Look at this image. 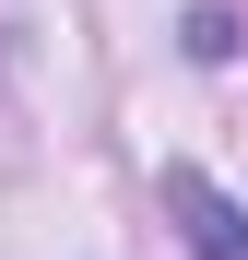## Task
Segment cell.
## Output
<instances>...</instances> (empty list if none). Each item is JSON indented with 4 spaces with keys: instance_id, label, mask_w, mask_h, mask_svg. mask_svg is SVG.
Here are the masks:
<instances>
[{
    "instance_id": "1",
    "label": "cell",
    "mask_w": 248,
    "mask_h": 260,
    "mask_svg": "<svg viewBox=\"0 0 248 260\" xmlns=\"http://www.w3.org/2000/svg\"><path fill=\"white\" fill-rule=\"evenodd\" d=\"M165 213H178L189 260H248V201H225L201 166H178V178H165Z\"/></svg>"
}]
</instances>
